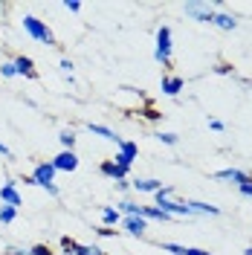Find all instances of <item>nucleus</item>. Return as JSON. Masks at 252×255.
Instances as JSON below:
<instances>
[{"label": "nucleus", "mask_w": 252, "mask_h": 255, "mask_svg": "<svg viewBox=\"0 0 252 255\" xmlns=\"http://www.w3.org/2000/svg\"><path fill=\"white\" fill-rule=\"evenodd\" d=\"M23 32H26L29 38H35L38 44H44V47H55V35H52V29H49L41 17L23 15Z\"/></svg>", "instance_id": "nucleus-1"}, {"label": "nucleus", "mask_w": 252, "mask_h": 255, "mask_svg": "<svg viewBox=\"0 0 252 255\" xmlns=\"http://www.w3.org/2000/svg\"><path fill=\"white\" fill-rule=\"evenodd\" d=\"M154 197H157V206L162 209V212H168L171 218H191L189 206L174 200V186H162V189H159Z\"/></svg>", "instance_id": "nucleus-2"}, {"label": "nucleus", "mask_w": 252, "mask_h": 255, "mask_svg": "<svg viewBox=\"0 0 252 255\" xmlns=\"http://www.w3.org/2000/svg\"><path fill=\"white\" fill-rule=\"evenodd\" d=\"M55 165L52 162H38L35 168H32V180H35V186H41V189H47L52 197H58V186H55Z\"/></svg>", "instance_id": "nucleus-3"}, {"label": "nucleus", "mask_w": 252, "mask_h": 255, "mask_svg": "<svg viewBox=\"0 0 252 255\" xmlns=\"http://www.w3.org/2000/svg\"><path fill=\"white\" fill-rule=\"evenodd\" d=\"M171 49H174L171 29H168V26H159V29H157V44H154V58H157L162 67H168V64H171Z\"/></svg>", "instance_id": "nucleus-4"}, {"label": "nucleus", "mask_w": 252, "mask_h": 255, "mask_svg": "<svg viewBox=\"0 0 252 255\" xmlns=\"http://www.w3.org/2000/svg\"><path fill=\"white\" fill-rule=\"evenodd\" d=\"M136 157H139V145L130 142V139H122V142L116 145V157H111V159L116 165H122V168H130Z\"/></svg>", "instance_id": "nucleus-5"}, {"label": "nucleus", "mask_w": 252, "mask_h": 255, "mask_svg": "<svg viewBox=\"0 0 252 255\" xmlns=\"http://www.w3.org/2000/svg\"><path fill=\"white\" fill-rule=\"evenodd\" d=\"M61 250L67 255H105V250H99V247H87V244H79V241L70 238V235H64V238H61Z\"/></svg>", "instance_id": "nucleus-6"}, {"label": "nucleus", "mask_w": 252, "mask_h": 255, "mask_svg": "<svg viewBox=\"0 0 252 255\" xmlns=\"http://www.w3.org/2000/svg\"><path fill=\"white\" fill-rule=\"evenodd\" d=\"M52 165H55V171H67V174H73L76 168H79V154L76 151H61L55 159H49Z\"/></svg>", "instance_id": "nucleus-7"}, {"label": "nucleus", "mask_w": 252, "mask_h": 255, "mask_svg": "<svg viewBox=\"0 0 252 255\" xmlns=\"http://www.w3.org/2000/svg\"><path fill=\"white\" fill-rule=\"evenodd\" d=\"M0 203H3V206H15V209L23 206V200H20V194H17V189H15V180H9V183L0 186Z\"/></svg>", "instance_id": "nucleus-8"}, {"label": "nucleus", "mask_w": 252, "mask_h": 255, "mask_svg": "<svg viewBox=\"0 0 252 255\" xmlns=\"http://www.w3.org/2000/svg\"><path fill=\"white\" fill-rule=\"evenodd\" d=\"M127 171H130V168H122V165H116L113 159H105V162L99 165V174H102V177H111L113 183H119V180H127Z\"/></svg>", "instance_id": "nucleus-9"}, {"label": "nucleus", "mask_w": 252, "mask_h": 255, "mask_svg": "<svg viewBox=\"0 0 252 255\" xmlns=\"http://www.w3.org/2000/svg\"><path fill=\"white\" fill-rule=\"evenodd\" d=\"M15 73L17 76H23V79H38V70H35V61H32L29 55H17L15 61Z\"/></svg>", "instance_id": "nucleus-10"}, {"label": "nucleus", "mask_w": 252, "mask_h": 255, "mask_svg": "<svg viewBox=\"0 0 252 255\" xmlns=\"http://www.w3.org/2000/svg\"><path fill=\"white\" fill-rule=\"evenodd\" d=\"M183 87H186V81L180 79V76H171V73H168V76H162V81H159V90H162V93L165 96H180V90H183Z\"/></svg>", "instance_id": "nucleus-11"}, {"label": "nucleus", "mask_w": 252, "mask_h": 255, "mask_svg": "<svg viewBox=\"0 0 252 255\" xmlns=\"http://www.w3.org/2000/svg\"><path fill=\"white\" fill-rule=\"evenodd\" d=\"M218 180H229V183H235L238 189L244 186V183H252V177L247 174V171H241V168H223V171H218Z\"/></svg>", "instance_id": "nucleus-12"}, {"label": "nucleus", "mask_w": 252, "mask_h": 255, "mask_svg": "<svg viewBox=\"0 0 252 255\" xmlns=\"http://www.w3.org/2000/svg\"><path fill=\"white\" fill-rule=\"evenodd\" d=\"M186 12H189L197 23H212V17H215L212 6H203V3H189V6H186Z\"/></svg>", "instance_id": "nucleus-13"}, {"label": "nucleus", "mask_w": 252, "mask_h": 255, "mask_svg": "<svg viewBox=\"0 0 252 255\" xmlns=\"http://www.w3.org/2000/svg\"><path fill=\"white\" fill-rule=\"evenodd\" d=\"M122 226H125L127 235H133V238H145L148 221H145V218H122Z\"/></svg>", "instance_id": "nucleus-14"}, {"label": "nucleus", "mask_w": 252, "mask_h": 255, "mask_svg": "<svg viewBox=\"0 0 252 255\" xmlns=\"http://www.w3.org/2000/svg\"><path fill=\"white\" fill-rule=\"evenodd\" d=\"M186 206H189L191 215H209V218H218L221 215V209L212 206V203H200V200H186Z\"/></svg>", "instance_id": "nucleus-15"}, {"label": "nucleus", "mask_w": 252, "mask_h": 255, "mask_svg": "<svg viewBox=\"0 0 252 255\" xmlns=\"http://www.w3.org/2000/svg\"><path fill=\"white\" fill-rule=\"evenodd\" d=\"M87 130H90V133H96V136H102V139H108V142H113V145L122 142V136H116V130H111L108 125H93V122H90V125H87Z\"/></svg>", "instance_id": "nucleus-16"}, {"label": "nucleus", "mask_w": 252, "mask_h": 255, "mask_svg": "<svg viewBox=\"0 0 252 255\" xmlns=\"http://www.w3.org/2000/svg\"><path fill=\"white\" fill-rule=\"evenodd\" d=\"M142 218H145V221H174L171 215H168V212H162V209L159 206H142Z\"/></svg>", "instance_id": "nucleus-17"}, {"label": "nucleus", "mask_w": 252, "mask_h": 255, "mask_svg": "<svg viewBox=\"0 0 252 255\" xmlns=\"http://www.w3.org/2000/svg\"><path fill=\"white\" fill-rule=\"evenodd\" d=\"M133 189L142 191V194H157V191L162 189V183H159V180H151V177H148V180H133Z\"/></svg>", "instance_id": "nucleus-18"}, {"label": "nucleus", "mask_w": 252, "mask_h": 255, "mask_svg": "<svg viewBox=\"0 0 252 255\" xmlns=\"http://www.w3.org/2000/svg\"><path fill=\"white\" fill-rule=\"evenodd\" d=\"M122 223V212L113 206H102V226H116Z\"/></svg>", "instance_id": "nucleus-19"}, {"label": "nucleus", "mask_w": 252, "mask_h": 255, "mask_svg": "<svg viewBox=\"0 0 252 255\" xmlns=\"http://www.w3.org/2000/svg\"><path fill=\"white\" fill-rule=\"evenodd\" d=\"M58 142H61V151H76V130L64 128L61 133H58Z\"/></svg>", "instance_id": "nucleus-20"}, {"label": "nucleus", "mask_w": 252, "mask_h": 255, "mask_svg": "<svg viewBox=\"0 0 252 255\" xmlns=\"http://www.w3.org/2000/svg\"><path fill=\"white\" fill-rule=\"evenodd\" d=\"M212 26H218V29H226V32H232L238 26V20L232 15H218L215 12V17H212Z\"/></svg>", "instance_id": "nucleus-21"}, {"label": "nucleus", "mask_w": 252, "mask_h": 255, "mask_svg": "<svg viewBox=\"0 0 252 255\" xmlns=\"http://www.w3.org/2000/svg\"><path fill=\"white\" fill-rule=\"evenodd\" d=\"M15 218H17L15 206H0V223H12Z\"/></svg>", "instance_id": "nucleus-22"}, {"label": "nucleus", "mask_w": 252, "mask_h": 255, "mask_svg": "<svg viewBox=\"0 0 252 255\" xmlns=\"http://www.w3.org/2000/svg\"><path fill=\"white\" fill-rule=\"evenodd\" d=\"M0 76H3V79H15V76H17V73H15V64H12V61L0 64Z\"/></svg>", "instance_id": "nucleus-23"}, {"label": "nucleus", "mask_w": 252, "mask_h": 255, "mask_svg": "<svg viewBox=\"0 0 252 255\" xmlns=\"http://www.w3.org/2000/svg\"><path fill=\"white\" fill-rule=\"evenodd\" d=\"M29 255H58V253H52L47 244H35V247L29 250Z\"/></svg>", "instance_id": "nucleus-24"}, {"label": "nucleus", "mask_w": 252, "mask_h": 255, "mask_svg": "<svg viewBox=\"0 0 252 255\" xmlns=\"http://www.w3.org/2000/svg\"><path fill=\"white\" fill-rule=\"evenodd\" d=\"M139 113H142V116H145V119H151V122H157L159 116H162V113H157V111H154V108H151V105H148L145 111H139Z\"/></svg>", "instance_id": "nucleus-25"}, {"label": "nucleus", "mask_w": 252, "mask_h": 255, "mask_svg": "<svg viewBox=\"0 0 252 255\" xmlns=\"http://www.w3.org/2000/svg\"><path fill=\"white\" fill-rule=\"evenodd\" d=\"M157 139L165 145H177V133H157Z\"/></svg>", "instance_id": "nucleus-26"}, {"label": "nucleus", "mask_w": 252, "mask_h": 255, "mask_svg": "<svg viewBox=\"0 0 252 255\" xmlns=\"http://www.w3.org/2000/svg\"><path fill=\"white\" fill-rule=\"evenodd\" d=\"M61 6L67 9V12H81V3H79V0H64Z\"/></svg>", "instance_id": "nucleus-27"}, {"label": "nucleus", "mask_w": 252, "mask_h": 255, "mask_svg": "<svg viewBox=\"0 0 252 255\" xmlns=\"http://www.w3.org/2000/svg\"><path fill=\"white\" fill-rule=\"evenodd\" d=\"M96 232H99L102 238H116V229H113V226H99Z\"/></svg>", "instance_id": "nucleus-28"}, {"label": "nucleus", "mask_w": 252, "mask_h": 255, "mask_svg": "<svg viewBox=\"0 0 252 255\" xmlns=\"http://www.w3.org/2000/svg\"><path fill=\"white\" fill-rule=\"evenodd\" d=\"M209 128H212V130H218V133H221V130H226V125H223L221 119H209Z\"/></svg>", "instance_id": "nucleus-29"}, {"label": "nucleus", "mask_w": 252, "mask_h": 255, "mask_svg": "<svg viewBox=\"0 0 252 255\" xmlns=\"http://www.w3.org/2000/svg\"><path fill=\"white\" fill-rule=\"evenodd\" d=\"M183 255H212V253H206V250H197V247H186V253Z\"/></svg>", "instance_id": "nucleus-30"}, {"label": "nucleus", "mask_w": 252, "mask_h": 255, "mask_svg": "<svg viewBox=\"0 0 252 255\" xmlns=\"http://www.w3.org/2000/svg\"><path fill=\"white\" fill-rule=\"evenodd\" d=\"M58 67H61V73H73V61H70V58H61Z\"/></svg>", "instance_id": "nucleus-31"}, {"label": "nucleus", "mask_w": 252, "mask_h": 255, "mask_svg": "<svg viewBox=\"0 0 252 255\" xmlns=\"http://www.w3.org/2000/svg\"><path fill=\"white\" fill-rule=\"evenodd\" d=\"M0 255H29V250H15V247H9L6 253H0Z\"/></svg>", "instance_id": "nucleus-32"}, {"label": "nucleus", "mask_w": 252, "mask_h": 255, "mask_svg": "<svg viewBox=\"0 0 252 255\" xmlns=\"http://www.w3.org/2000/svg\"><path fill=\"white\" fill-rule=\"evenodd\" d=\"M241 194H247V197H252V183H244V186H241Z\"/></svg>", "instance_id": "nucleus-33"}, {"label": "nucleus", "mask_w": 252, "mask_h": 255, "mask_svg": "<svg viewBox=\"0 0 252 255\" xmlns=\"http://www.w3.org/2000/svg\"><path fill=\"white\" fill-rule=\"evenodd\" d=\"M116 189H119V191H127V189H130V183H127V180H119V183H116Z\"/></svg>", "instance_id": "nucleus-34"}, {"label": "nucleus", "mask_w": 252, "mask_h": 255, "mask_svg": "<svg viewBox=\"0 0 252 255\" xmlns=\"http://www.w3.org/2000/svg\"><path fill=\"white\" fill-rule=\"evenodd\" d=\"M215 70H218V73H232V67H229V64H218Z\"/></svg>", "instance_id": "nucleus-35"}, {"label": "nucleus", "mask_w": 252, "mask_h": 255, "mask_svg": "<svg viewBox=\"0 0 252 255\" xmlns=\"http://www.w3.org/2000/svg\"><path fill=\"white\" fill-rule=\"evenodd\" d=\"M0 157H12V151H9V148H6L3 142H0Z\"/></svg>", "instance_id": "nucleus-36"}, {"label": "nucleus", "mask_w": 252, "mask_h": 255, "mask_svg": "<svg viewBox=\"0 0 252 255\" xmlns=\"http://www.w3.org/2000/svg\"><path fill=\"white\" fill-rule=\"evenodd\" d=\"M244 255H252V247H247V250H244Z\"/></svg>", "instance_id": "nucleus-37"}]
</instances>
